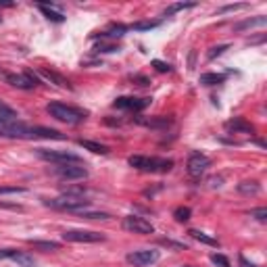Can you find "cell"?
<instances>
[{
  "mask_svg": "<svg viewBox=\"0 0 267 267\" xmlns=\"http://www.w3.org/2000/svg\"><path fill=\"white\" fill-rule=\"evenodd\" d=\"M128 163L134 167V169L140 171H150V173H165L173 167L171 159H157V157H142V154H134V157L128 159Z\"/></svg>",
  "mask_w": 267,
  "mask_h": 267,
  "instance_id": "1",
  "label": "cell"
},
{
  "mask_svg": "<svg viewBox=\"0 0 267 267\" xmlns=\"http://www.w3.org/2000/svg\"><path fill=\"white\" fill-rule=\"evenodd\" d=\"M46 111L50 113V117L59 119V121H63V123H69V125H77V123H82L83 119H86V115H83L82 111H77L73 107H67V104H61V102H50L46 107Z\"/></svg>",
  "mask_w": 267,
  "mask_h": 267,
  "instance_id": "2",
  "label": "cell"
},
{
  "mask_svg": "<svg viewBox=\"0 0 267 267\" xmlns=\"http://www.w3.org/2000/svg\"><path fill=\"white\" fill-rule=\"evenodd\" d=\"M44 205L52 207V209H63V211H80V209H86L90 205V200H86L82 194H63L59 199H52V200H44Z\"/></svg>",
  "mask_w": 267,
  "mask_h": 267,
  "instance_id": "3",
  "label": "cell"
},
{
  "mask_svg": "<svg viewBox=\"0 0 267 267\" xmlns=\"http://www.w3.org/2000/svg\"><path fill=\"white\" fill-rule=\"evenodd\" d=\"M36 154L44 161H50V163L57 165H67V163H82V157H77L75 152L69 150H48V149H36Z\"/></svg>",
  "mask_w": 267,
  "mask_h": 267,
  "instance_id": "4",
  "label": "cell"
},
{
  "mask_svg": "<svg viewBox=\"0 0 267 267\" xmlns=\"http://www.w3.org/2000/svg\"><path fill=\"white\" fill-rule=\"evenodd\" d=\"M0 136L4 138H33V128L21 121H0Z\"/></svg>",
  "mask_w": 267,
  "mask_h": 267,
  "instance_id": "5",
  "label": "cell"
},
{
  "mask_svg": "<svg viewBox=\"0 0 267 267\" xmlns=\"http://www.w3.org/2000/svg\"><path fill=\"white\" fill-rule=\"evenodd\" d=\"M57 178L63 182H69V180H86L88 178V169L83 167L82 163H67V165H59L57 169Z\"/></svg>",
  "mask_w": 267,
  "mask_h": 267,
  "instance_id": "6",
  "label": "cell"
},
{
  "mask_svg": "<svg viewBox=\"0 0 267 267\" xmlns=\"http://www.w3.org/2000/svg\"><path fill=\"white\" fill-rule=\"evenodd\" d=\"M63 240L67 242H104V234L90 230H65L63 232Z\"/></svg>",
  "mask_w": 267,
  "mask_h": 267,
  "instance_id": "7",
  "label": "cell"
},
{
  "mask_svg": "<svg viewBox=\"0 0 267 267\" xmlns=\"http://www.w3.org/2000/svg\"><path fill=\"white\" fill-rule=\"evenodd\" d=\"M159 250H154V249H144V250H134L130 252L128 257V263L134 265V267H149L152 263H157L159 261Z\"/></svg>",
  "mask_w": 267,
  "mask_h": 267,
  "instance_id": "8",
  "label": "cell"
},
{
  "mask_svg": "<svg viewBox=\"0 0 267 267\" xmlns=\"http://www.w3.org/2000/svg\"><path fill=\"white\" fill-rule=\"evenodd\" d=\"M123 228L128 232H134V234H152L154 232V226L144 219V217H138V215H130L123 219Z\"/></svg>",
  "mask_w": 267,
  "mask_h": 267,
  "instance_id": "9",
  "label": "cell"
},
{
  "mask_svg": "<svg viewBox=\"0 0 267 267\" xmlns=\"http://www.w3.org/2000/svg\"><path fill=\"white\" fill-rule=\"evenodd\" d=\"M209 165H211L209 157H205V154H200V152H192L190 159H188V165H186L188 175H190V178H200V175L207 171Z\"/></svg>",
  "mask_w": 267,
  "mask_h": 267,
  "instance_id": "10",
  "label": "cell"
},
{
  "mask_svg": "<svg viewBox=\"0 0 267 267\" xmlns=\"http://www.w3.org/2000/svg\"><path fill=\"white\" fill-rule=\"evenodd\" d=\"M4 77H6V82H9L11 86L21 88V90H32V88L38 86V80H36V75H33V73H23V75L9 73V75H4Z\"/></svg>",
  "mask_w": 267,
  "mask_h": 267,
  "instance_id": "11",
  "label": "cell"
},
{
  "mask_svg": "<svg viewBox=\"0 0 267 267\" xmlns=\"http://www.w3.org/2000/svg\"><path fill=\"white\" fill-rule=\"evenodd\" d=\"M150 104V98H134V96H121L115 100L117 109H128V111H142Z\"/></svg>",
  "mask_w": 267,
  "mask_h": 267,
  "instance_id": "12",
  "label": "cell"
},
{
  "mask_svg": "<svg viewBox=\"0 0 267 267\" xmlns=\"http://www.w3.org/2000/svg\"><path fill=\"white\" fill-rule=\"evenodd\" d=\"M38 9L42 11V15H44L48 21H54V23H61V21H65V15H63L61 11H57V9H54V4L38 2Z\"/></svg>",
  "mask_w": 267,
  "mask_h": 267,
  "instance_id": "13",
  "label": "cell"
},
{
  "mask_svg": "<svg viewBox=\"0 0 267 267\" xmlns=\"http://www.w3.org/2000/svg\"><path fill=\"white\" fill-rule=\"evenodd\" d=\"M138 123L146 125V128H167L171 123V117H150V119L138 117Z\"/></svg>",
  "mask_w": 267,
  "mask_h": 267,
  "instance_id": "14",
  "label": "cell"
},
{
  "mask_svg": "<svg viewBox=\"0 0 267 267\" xmlns=\"http://www.w3.org/2000/svg\"><path fill=\"white\" fill-rule=\"evenodd\" d=\"M226 128H228V130H234V132H244V134H252V132H255V128H252L250 123L244 121V119H240V117H238V119H232V121H228V123H226Z\"/></svg>",
  "mask_w": 267,
  "mask_h": 267,
  "instance_id": "15",
  "label": "cell"
},
{
  "mask_svg": "<svg viewBox=\"0 0 267 267\" xmlns=\"http://www.w3.org/2000/svg\"><path fill=\"white\" fill-rule=\"evenodd\" d=\"M80 146L82 149H86V150H90V152H96V154H107L109 152V149L104 144H100V142H94V140H80Z\"/></svg>",
  "mask_w": 267,
  "mask_h": 267,
  "instance_id": "16",
  "label": "cell"
},
{
  "mask_svg": "<svg viewBox=\"0 0 267 267\" xmlns=\"http://www.w3.org/2000/svg\"><path fill=\"white\" fill-rule=\"evenodd\" d=\"M40 73L44 75L48 82H54V83H57V86H61V88H71V83H69L65 77L59 75V73H54V71H50V69H40Z\"/></svg>",
  "mask_w": 267,
  "mask_h": 267,
  "instance_id": "17",
  "label": "cell"
},
{
  "mask_svg": "<svg viewBox=\"0 0 267 267\" xmlns=\"http://www.w3.org/2000/svg\"><path fill=\"white\" fill-rule=\"evenodd\" d=\"M238 192L240 194H247V196H255V194H259L261 192V186H259V182H240L238 184Z\"/></svg>",
  "mask_w": 267,
  "mask_h": 267,
  "instance_id": "18",
  "label": "cell"
},
{
  "mask_svg": "<svg viewBox=\"0 0 267 267\" xmlns=\"http://www.w3.org/2000/svg\"><path fill=\"white\" fill-rule=\"evenodd\" d=\"M194 240H199V242H202V244H209V247H219V242H217V238H213V236H207L205 232H200V230H190L188 232Z\"/></svg>",
  "mask_w": 267,
  "mask_h": 267,
  "instance_id": "19",
  "label": "cell"
},
{
  "mask_svg": "<svg viewBox=\"0 0 267 267\" xmlns=\"http://www.w3.org/2000/svg\"><path fill=\"white\" fill-rule=\"evenodd\" d=\"M226 82V75L221 73H202L200 75V83L202 86H217V83Z\"/></svg>",
  "mask_w": 267,
  "mask_h": 267,
  "instance_id": "20",
  "label": "cell"
},
{
  "mask_svg": "<svg viewBox=\"0 0 267 267\" xmlns=\"http://www.w3.org/2000/svg\"><path fill=\"white\" fill-rule=\"evenodd\" d=\"M11 261H15L21 267H33V259L30 255H25V252H19V250L11 252Z\"/></svg>",
  "mask_w": 267,
  "mask_h": 267,
  "instance_id": "21",
  "label": "cell"
},
{
  "mask_svg": "<svg viewBox=\"0 0 267 267\" xmlns=\"http://www.w3.org/2000/svg\"><path fill=\"white\" fill-rule=\"evenodd\" d=\"M33 244V249H38V250H59L61 249V244L59 242H52V240H32Z\"/></svg>",
  "mask_w": 267,
  "mask_h": 267,
  "instance_id": "22",
  "label": "cell"
},
{
  "mask_svg": "<svg viewBox=\"0 0 267 267\" xmlns=\"http://www.w3.org/2000/svg\"><path fill=\"white\" fill-rule=\"evenodd\" d=\"M75 213H80L82 217H86V219H111V215L109 213H104V211H83V209H80V211H75Z\"/></svg>",
  "mask_w": 267,
  "mask_h": 267,
  "instance_id": "23",
  "label": "cell"
},
{
  "mask_svg": "<svg viewBox=\"0 0 267 267\" xmlns=\"http://www.w3.org/2000/svg\"><path fill=\"white\" fill-rule=\"evenodd\" d=\"M194 2H175V4H169L167 9L163 11V15H173V13H178V11H184V9H192Z\"/></svg>",
  "mask_w": 267,
  "mask_h": 267,
  "instance_id": "24",
  "label": "cell"
},
{
  "mask_svg": "<svg viewBox=\"0 0 267 267\" xmlns=\"http://www.w3.org/2000/svg\"><path fill=\"white\" fill-rule=\"evenodd\" d=\"M125 32H128V27H125V25H113L109 32H104L102 36L104 38H119V36H123Z\"/></svg>",
  "mask_w": 267,
  "mask_h": 267,
  "instance_id": "25",
  "label": "cell"
},
{
  "mask_svg": "<svg viewBox=\"0 0 267 267\" xmlns=\"http://www.w3.org/2000/svg\"><path fill=\"white\" fill-rule=\"evenodd\" d=\"M159 25V21H140V23H134L132 30L136 32H146V30H154Z\"/></svg>",
  "mask_w": 267,
  "mask_h": 267,
  "instance_id": "26",
  "label": "cell"
},
{
  "mask_svg": "<svg viewBox=\"0 0 267 267\" xmlns=\"http://www.w3.org/2000/svg\"><path fill=\"white\" fill-rule=\"evenodd\" d=\"M190 213H192V211L188 209V207H178V209H175V213H173V217L182 223V221H188V219H190Z\"/></svg>",
  "mask_w": 267,
  "mask_h": 267,
  "instance_id": "27",
  "label": "cell"
},
{
  "mask_svg": "<svg viewBox=\"0 0 267 267\" xmlns=\"http://www.w3.org/2000/svg\"><path fill=\"white\" fill-rule=\"evenodd\" d=\"M265 23H267L265 17H257V19H249V21H244V23L236 25V30H244V27H255V25H265Z\"/></svg>",
  "mask_w": 267,
  "mask_h": 267,
  "instance_id": "28",
  "label": "cell"
},
{
  "mask_svg": "<svg viewBox=\"0 0 267 267\" xmlns=\"http://www.w3.org/2000/svg\"><path fill=\"white\" fill-rule=\"evenodd\" d=\"M250 217H255L257 221H267V209H265V207L252 209V211H250Z\"/></svg>",
  "mask_w": 267,
  "mask_h": 267,
  "instance_id": "29",
  "label": "cell"
},
{
  "mask_svg": "<svg viewBox=\"0 0 267 267\" xmlns=\"http://www.w3.org/2000/svg\"><path fill=\"white\" fill-rule=\"evenodd\" d=\"M211 261H213L217 267H232V265H230V261H228V257L217 255V252H215V255H211Z\"/></svg>",
  "mask_w": 267,
  "mask_h": 267,
  "instance_id": "30",
  "label": "cell"
},
{
  "mask_svg": "<svg viewBox=\"0 0 267 267\" xmlns=\"http://www.w3.org/2000/svg\"><path fill=\"white\" fill-rule=\"evenodd\" d=\"M152 67L157 69V71H161V73L171 71V65H169V63H163V61H152Z\"/></svg>",
  "mask_w": 267,
  "mask_h": 267,
  "instance_id": "31",
  "label": "cell"
},
{
  "mask_svg": "<svg viewBox=\"0 0 267 267\" xmlns=\"http://www.w3.org/2000/svg\"><path fill=\"white\" fill-rule=\"evenodd\" d=\"M223 50H228V44L213 46V48H211V50H209V54H207V57H209V59H215V57H219V54H221Z\"/></svg>",
  "mask_w": 267,
  "mask_h": 267,
  "instance_id": "32",
  "label": "cell"
},
{
  "mask_svg": "<svg viewBox=\"0 0 267 267\" xmlns=\"http://www.w3.org/2000/svg\"><path fill=\"white\" fill-rule=\"evenodd\" d=\"M17 192H25L23 188H17V186H2L0 188V194H17Z\"/></svg>",
  "mask_w": 267,
  "mask_h": 267,
  "instance_id": "33",
  "label": "cell"
},
{
  "mask_svg": "<svg viewBox=\"0 0 267 267\" xmlns=\"http://www.w3.org/2000/svg\"><path fill=\"white\" fill-rule=\"evenodd\" d=\"M247 4H230V6H223V9H219L217 13H228V11H238V9H244Z\"/></svg>",
  "mask_w": 267,
  "mask_h": 267,
  "instance_id": "34",
  "label": "cell"
},
{
  "mask_svg": "<svg viewBox=\"0 0 267 267\" xmlns=\"http://www.w3.org/2000/svg\"><path fill=\"white\" fill-rule=\"evenodd\" d=\"M11 249H0V261H2V259H11Z\"/></svg>",
  "mask_w": 267,
  "mask_h": 267,
  "instance_id": "35",
  "label": "cell"
},
{
  "mask_svg": "<svg viewBox=\"0 0 267 267\" xmlns=\"http://www.w3.org/2000/svg\"><path fill=\"white\" fill-rule=\"evenodd\" d=\"M0 209H15V211H21V205H9V202H0Z\"/></svg>",
  "mask_w": 267,
  "mask_h": 267,
  "instance_id": "36",
  "label": "cell"
},
{
  "mask_svg": "<svg viewBox=\"0 0 267 267\" xmlns=\"http://www.w3.org/2000/svg\"><path fill=\"white\" fill-rule=\"evenodd\" d=\"M240 265H242V267H255L252 263H249V261H247V259H244V257H240Z\"/></svg>",
  "mask_w": 267,
  "mask_h": 267,
  "instance_id": "37",
  "label": "cell"
},
{
  "mask_svg": "<svg viewBox=\"0 0 267 267\" xmlns=\"http://www.w3.org/2000/svg\"><path fill=\"white\" fill-rule=\"evenodd\" d=\"M184 267H192V265H184Z\"/></svg>",
  "mask_w": 267,
  "mask_h": 267,
  "instance_id": "38",
  "label": "cell"
}]
</instances>
